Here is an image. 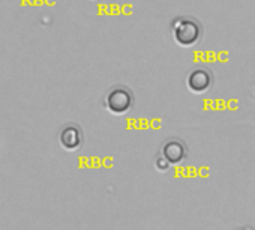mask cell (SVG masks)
<instances>
[{
	"mask_svg": "<svg viewBox=\"0 0 255 230\" xmlns=\"http://www.w3.org/2000/svg\"><path fill=\"white\" fill-rule=\"evenodd\" d=\"M188 154L186 145L179 139L167 140L162 146V157L167 160L170 166H179L185 161Z\"/></svg>",
	"mask_w": 255,
	"mask_h": 230,
	"instance_id": "277c9868",
	"label": "cell"
},
{
	"mask_svg": "<svg viewBox=\"0 0 255 230\" xmlns=\"http://www.w3.org/2000/svg\"><path fill=\"white\" fill-rule=\"evenodd\" d=\"M155 164H156V169H158V170H161V172H165V170H168V167H170V164L167 163V160H165L164 157L156 158Z\"/></svg>",
	"mask_w": 255,
	"mask_h": 230,
	"instance_id": "8992f818",
	"label": "cell"
},
{
	"mask_svg": "<svg viewBox=\"0 0 255 230\" xmlns=\"http://www.w3.org/2000/svg\"><path fill=\"white\" fill-rule=\"evenodd\" d=\"M173 36L180 47H192L198 44L203 35L201 24L192 17H179L173 21Z\"/></svg>",
	"mask_w": 255,
	"mask_h": 230,
	"instance_id": "6da1fadb",
	"label": "cell"
},
{
	"mask_svg": "<svg viewBox=\"0 0 255 230\" xmlns=\"http://www.w3.org/2000/svg\"><path fill=\"white\" fill-rule=\"evenodd\" d=\"M59 142L60 146L68 151V152H74L77 151L81 145H83V133L80 130V127L77 125H66L59 136Z\"/></svg>",
	"mask_w": 255,
	"mask_h": 230,
	"instance_id": "5b68a950",
	"label": "cell"
},
{
	"mask_svg": "<svg viewBox=\"0 0 255 230\" xmlns=\"http://www.w3.org/2000/svg\"><path fill=\"white\" fill-rule=\"evenodd\" d=\"M186 84L192 93L201 95V93H206L212 87L213 75L207 68H195L189 72L186 78Z\"/></svg>",
	"mask_w": 255,
	"mask_h": 230,
	"instance_id": "3957f363",
	"label": "cell"
},
{
	"mask_svg": "<svg viewBox=\"0 0 255 230\" xmlns=\"http://www.w3.org/2000/svg\"><path fill=\"white\" fill-rule=\"evenodd\" d=\"M104 105L114 116H122L132 108L134 95L126 86H114L107 92Z\"/></svg>",
	"mask_w": 255,
	"mask_h": 230,
	"instance_id": "7a4b0ae2",
	"label": "cell"
}]
</instances>
